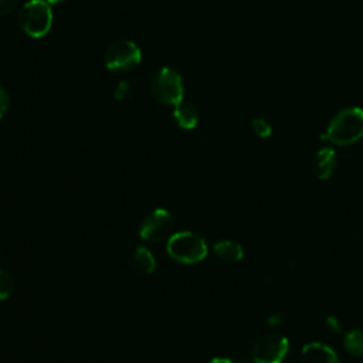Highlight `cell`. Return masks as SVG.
I'll use <instances>...</instances> for the list:
<instances>
[{"instance_id": "obj_1", "label": "cell", "mask_w": 363, "mask_h": 363, "mask_svg": "<svg viewBox=\"0 0 363 363\" xmlns=\"http://www.w3.org/2000/svg\"><path fill=\"white\" fill-rule=\"evenodd\" d=\"M363 136V109L359 106L345 108L337 112L326 132L320 136L333 145L347 146L357 142Z\"/></svg>"}, {"instance_id": "obj_2", "label": "cell", "mask_w": 363, "mask_h": 363, "mask_svg": "<svg viewBox=\"0 0 363 363\" xmlns=\"http://www.w3.org/2000/svg\"><path fill=\"white\" fill-rule=\"evenodd\" d=\"M169 255L182 264H196L206 258V240L191 231L173 233L166 244Z\"/></svg>"}, {"instance_id": "obj_3", "label": "cell", "mask_w": 363, "mask_h": 363, "mask_svg": "<svg viewBox=\"0 0 363 363\" xmlns=\"http://www.w3.org/2000/svg\"><path fill=\"white\" fill-rule=\"evenodd\" d=\"M21 30L33 38L44 37L52 24V13L50 3L45 0H30L18 13Z\"/></svg>"}, {"instance_id": "obj_4", "label": "cell", "mask_w": 363, "mask_h": 363, "mask_svg": "<svg viewBox=\"0 0 363 363\" xmlns=\"http://www.w3.org/2000/svg\"><path fill=\"white\" fill-rule=\"evenodd\" d=\"M152 95L163 104L176 106L183 101V82L179 72L169 67H163L152 79Z\"/></svg>"}, {"instance_id": "obj_5", "label": "cell", "mask_w": 363, "mask_h": 363, "mask_svg": "<svg viewBox=\"0 0 363 363\" xmlns=\"http://www.w3.org/2000/svg\"><path fill=\"white\" fill-rule=\"evenodd\" d=\"M142 52L139 47L129 40L113 43L105 54V67L113 72H128L139 65Z\"/></svg>"}, {"instance_id": "obj_6", "label": "cell", "mask_w": 363, "mask_h": 363, "mask_svg": "<svg viewBox=\"0 0 363 363\" xmlns=\"http://www.w3.org/2000/svg\"><path fill=\"white\" fill-rule=\"evenodd\" d=\"M173 228L174 218L172 213L166 208H156L143 218L139 228V237L150 242H160L169 240L173 234Z\"/></svg>"}, {"instance_id": "obj_7", "label": "cell", "mask_w": 363, "mask_h": 363, "mask_svg": "<svg viewBox=\"0 0 363 363\" xmlns=\"http://www.w3.org/2000/svg\"><path fill=\"white\" fill-rule=\"evenodd\" d=\"M289 350V342L278 333L261 336L252 346V359L255 363H282Z\"/></svg>"}, {"instance_id": "obj_8", "label": "cell", "mask_w": 363, "mask_h": 363, "mask_svg": "<svg viewBox=\"0 0 363 363\" xmlns=\"http://www.w3.org/2000/svg\"><path fill=\"white\" fill-rule=\"evenodd\" d=\"M301 363H339L336 352L325 343L311 342L301 350Z\"/></svg>"}, {"instance_id": "obj_9", "label": "cell", "mask_w": 363, "mask_h": 363, "mask_svg": "<svg viewBox=\"0 0 363 363\" xmlns=\"http://www.w3.org/2000/svg\"><path fill=\"white\" fill-rule=\"evenodd\" d=\"M337 159L332 147H322L313 157V173L320 180H328L336 170Z\"/></svg>"}, {"instance_id": "obj_10", "label": "cell", "mask_w": 363, "mask_h": 363, "mask_svg": "<svg viewBox=\"0 0 363 363\" xmlns=\"http://www.w3.org/2000/svg\"><path fill=\"white\" fill-rule=\"evenodd\" d=\"M214 254L217 255V258H220L221 261L227 262V264H234L242 259L244 257V250L242 247L233 240H221L217 241L213 247Z\"/></svg>"}, {"instance_id": "obj_11", "label": "cell", "mask_w": 363, "mask_h": 363, "mask_svg": "<svg viewBox=\"0 0 363 363\" xmlns=\"http://www.w3.org/2000/svg\"><path fill=\"white\" fill-rule=\"evenodd\" d=\"M173 118L177 125L183 129H193L199 122V112L196 106L190 102H180L173 109Z\"/></svg>"}, {"instance_id": "obj_12", "label": "cell", "mask_w": 363, "mask_h": 363, "mask_svg": "<svg viewBox=\"0 0 363 363\" xmlns=\"http://www.w3.org/2000/svg\"><path fill=\"white\" fill-rule=\"evenodd\" d=\"M133 262L139 271L143 274H152L156 268V261L152 252L146 247H136L133 251Z\"/></svg>"}, {"instance_id": "obj_13", "label": "cell", "mask_w": 363, "mask_h": 363, "mask_svg": "<svg viewBox=\"0 0 363 363\" xmlns=\"http://www.w3.org/2000/svg\"><path fill=\"white\" fill-rule=\"evenodd\" d=\"M343 346L353 356H363V328L347 332L343 337Z\"/></svg>"}, {"instance_id": "obj_14", "label": "cell", "mask_w": 363, "mask_h": 363, "mask_svg": "<svg viewBox=\"0 0 363 363\" xmlns=\"http://www.w3.org/2000/svg\"><path fill=\"white\" fill-rule=\"evenodd\" d=\"M14 289V281L10 272L6 269H0V301L7 299Z\"/></svg>"}, {"instance_id": "obj_15", "label": "cell", "mask_w": 363, "mask_h": 363, "mask_svg": "<svg viewBox=\"0 0 363 363\" xmlns=\"http://www.w3.org/2000/svg\"><path fill=\"white\" fill-rule=\"evenodd\" d=\"M251 125L258 138H269L272 133V126L264 118H254Z\"/></svg>"}, {"instance_id": "obj_16", "label": "cell", "mask_w": 363, "mask_h": 363, "mask_svg": "<svg viewBox=\"0 0 363 363\" xmlns=\"http://www.w3.org/2000/svg\"><path fill=\"white\" fill-rule=\"evenodd\" d=\"M130 86L128 82H119L115 88V98L116 99H125L126 96H129Z\"/></svg>"}, {"instance_id": "obj_17", "label": "cell", "mask_w": 363, "mask_h": 363, "mask_svg": "<svg viewBox=\"0 0 363 363\" xmlns=\"http://www.w3.org/2000/svg\"><path fill=\"white\" fill-rule=\"evenodd\" d=\"M9 105H10L9 94H7V92H6V89L0 85V118L7 112Z\"/></svg>"}, {"instance_id": "obj_18", "label": "cell", "mask_w": 363, "mask_h": 363, "mask_svg": "<svg viewBox=\"0 0 363 363\" xmlns=\"http://www.w3.org/2000/svg\"><path fill=\"white\" fill-rule=\"evenodd\" d=\"M18 4V0H0V16L11 13Z\"/></svg>"}, {"instance_id": "obj_19", "label": "cell", "mask_w": 363, "mask_h": 363, "mask_svg": "<svg viewBox=\"0 0 363 363\" xmlns=\"http://www.w3.org/2000/svg\"><path fill=\"white\" fill-rule=\"evenodd\" d=\"M325 326L328 330L333 332V333H339L342 330V326H340V322L335 318V316H328L325 319Z\"/></svg>"}, {"instance_id": "obj_20", "label": "cell", "mask_w": 363, "mask_h": 363, "mask_svg": "<svg viewBox=\"0 0 363 363\" xmlns=\"http://www.w3.org/2000/svg\"><path fill=\"white\" fill-rule=\"evenodd\" d=\"M210 363H234V362L227 357H214L210 360Z\"/></svg>"}, {"instance_id": "obj_21", "label": "cell", "mask_w": 363, "mask_h": 363, "mask_svg": "<svg viewBox=\"0 0 363 363\" xmlns=\"http://www.w3.org/2000/svg\"><path fill=\"white\" fill-rule=\"evenodd\" d=\"M279 320H281V315H272L268 318L269 325H279Z\"/></svg>"}, {"instance_id": "obj_22", "label": "cell", "mask_w": 363, "mask_h": 363, "mask_svg": "<svg viewBox=\"0 0 363 363\" xmlns=\"http://www.w3.org/2000/svg\"><path fill=\"white\" fill-rule=\"evenodd\" d=\"M45 1L50 4H58V3H62L64 0H45Z\"/></svg>"}]
</instances>
